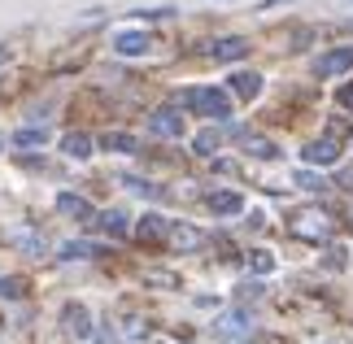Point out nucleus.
Masks as SVG:
<instances>
[{
  "mask_svg": "<svg viewBox=\"0 0 353 344\" xmlns=\"http://www.w3.org/2000/svg\"><path fill=\"white\" fill-rule=\"evenodd\" d=\"M183 101H188V109H196V114H205V118H214V122L232 118V96L219 92V88H192Z\"/></svg>",
  "mask_w": 353,
  "mask_h": 344,
  "instance_id": "obj_1",
  "label": "nucleus"
},
{
  "mask_svg": "<svg viewBox=\"0 0 353 344\" xmlns=\"http://www.w3.org/2000/svg\"><path fill=\"white\" fill-rule=\"evenodd\" d=\"M292 236L319 244V240L332 236V218H327V214H314V210H310V214H296V218H292Z\"/></svg>",
  "mask_w": 353,
  "mask_h": 344,
  "instance_id": "obj_2",
  "label": "nucleus"
},
{
  "mask_svg": "<svg viewBox=\"0 0 353 344\" xmlns=\"http://www.w3.org/2000/svg\"><path fill=\"white\" fill-rule=\"evenodd\" d=\"M61 323H65V332H70L74 340H92V336H97V323H92L88 305H79V301H70V305L61 310Z\"/></svg>",
  "mask_w": 353,
  "mask_h": 344,
  "instance_id": "obj_3",
  "label": "nucleus"
},
{
  "mask_svg": "<svg viewBox=\"0 0 353 344\" xmlns=\"http://www.w3.org/2000/svg\"><path fill=\"white\" fill-rule=\"evenodd\" d=\"M353 70V44L349 48H332V52H323V57L314 61V74L319 79H336V74H345Z\"/></svg>",
  "mask_w": 353,
  "mask_h": 344,
  "instance_id": "obj_4",
  "label": "nucleus"
},
{
  "mask_svg": "<svg viewBox=\"0 0 353 344\" xmlns=\"http://www.w3.org/2000/svg\"><path fill=\"white\" fill-rule=\"evenodd\" d=\"M148 131L161 135V140H179L183 135V114L179 109H157V114L148 118Z\"/></svg>",
  "mask_w": 353,
  "mask_h": 344,
  "instance_id": "obj_5",
  "label": "nucleus"
},
{
  "mask_svg": "<svg viewBox=\"0 0 353 344\" xmlns=\"http://www.w3.org/2000/svg\"><path fill=\"white\" fill-rule=\"evenodd\" d=\"M205 52L214 61H240V57H249V44H244L240 35H223V39H214Z\"/></svg>",
  "mask_w": 353,
  "mask_h": 344,
  "instance_id": "obj_6",
  "label": "nucleus"
},
{
  "mask_svg": "<svg viewBox=\"0 0 353 344\" xmlns=\"http://www.w3.org/2000/svg\"><path fill=\"white\" fill-rule=\"evenodd\" d=\"M301 157L310 161V166H336V161H341V144L336 140H314V144L301 148Z\"/></svg>",
  "mask_w": 353,
  "mask_h": 344,
  "instance_id": "obj_7",
  "label": "nucleus"
},
{
  "mask_svg": "<svg viewBox=\"0 0 353 344\" xmlns=\"http://www.w3.org/2000/svg\"><path fill=\"white\" fill-rule=\"evenodd\" d=\"M148 44H153V39H148L144 31H118L114 35V52H118V57H144Z\"/></svg>",
  "mask_w": 353,
  "mask_h": 344,
  "instance_id": "obj_8",
  "label": "nucleus"
},
{
  "mask_svg": "<svg viewBox=\"0 0 353 344\" xmlns=\"http://www.w3.org/2000/svg\"><path fill=\"white\" fill-rule=\"evenodd\" d=\"M166 240H170V244H174V249H179V253H196L201 244H205V236H201L196 227H188V223H170Z\"/></svg>",
  "mask_w": 353,
  "mask_h": 344,
  "instance_id": "obj_9",
  "label": "nucleus"
},
{
  "mask_svg": "<svg viewBox=\"0 0 353 344\" xmlns=\"http://www.w3.org/2000/svg\"><path fill=\"white\" fill-rule=\"evenodd\" d=\"M166 231H170V223H166V218H157V214H144L140 223H135V240H144V244H161V240H166Z\"/></svg>",
  "mask_w": 353,
  "mask_h": 344,
  "instance_id": "obj_10",
  "label": "nucleus"
},
{
  "mask_svg": "<svg viewBox=\"0 0 353 344\" xmlns=\"http://www.w3.org/2000/svg\"><path fill=\"white\" fill-rule=\"evenodd\" d=\"M57 214L61 218H79V223H92V218H97L92 205L83 196H74V192H61V196H57Z\"/></svg>",
  "mask_w": 353,
  "mask_h": 344,
  "instance_id": "obj_11",
  "label": "nucleus"
},
{
  "mask_svg": "<svg viewBox=\"0 0 353 344\" xmlns=\"http://www.w3.org/2000/svg\"><path fill=\"white\" fill-rule=\"evenodd\" d=\"M61 153H65V157H79V161H83V157H92V153H97V140H92L88 131H70V135H61Z\"/></svg>",
  "mask_w": 353,
  "mask_h": 344,
  "instance_id": "obj_12",
  "label": "nucleus"
},
{
  "mask_svg": "<svg viewBox=\"0 0 353 344\" xmlns=\"http://www.w3.org/2000/svg\"><path fill=\"white\" fill-rule=\"evenodd\" d=\"M232 92L240 101H257V96H262V74L257 70H236L232 74Z\"/></svg>",
  "mask_w": 353,
  "mask_h": 344,
  "instance_id": "obj_13",
  "label": "nucleus"
},
{
  "mask_svg": "<svg viewBox=\"0 0 353 344\" xmlns=\"http://www.w3.org/2000/svg\"><path fill=\"white\" fill-rule=\"evenodd\" d=\"M205 205H210V210L219 214V218H232V214L244 210V196H240V192H210Z\"/></svg>",
  "mask_w": 353,
  "mask_h": 344,
  "instance_id": "obj_14",
  "label": "nucleus"
},
{
  "mask_svg": "<svg viewBox=\"0 0 353 344\" xmlns=\"http://www.w3.org/2000/svg\"><path fill=\"white\" fill-rule=\"evenodd\" d=\"M92 223H97L105 236H114V240H122V236L131 231V223H127V214H122V210H105V214L92 218Z\"/></svg>",
  "mask_w": 353,
  "mask_h": 344,
  "instance_id": "obj_15",
  "label": "nucleus"
},
{
  "mask_svg": "<svg viewBox=\"0 0 353 344\" xmlns=\"http://www.w3.org/2000/svg\"><path fill=\"white\" fill-rule=\"evenodd\" d=\"M97 144L105 148V153H135V148H140V144H135V135H131V131H105Z\"/></svg>",
  "mask_w": 353,
  "mask_h": 344,
  "instance_id": "obj_16",
  "label": "nucleus"
},
{
  "mask_svg": "<svg viewBox=\"0 0 353 344\" xmlns=\"http://www.w3.org/2000/svg\"><path fill=\"white\" fill-rule=\"evenodd\" d=\"M219 332L223 336H236V340L240 336H253V318H249V314H240V310L236 314H223V318H219Z\"/></svg>",
  "mask_w": 353,
  "mask_h": 344,
  "instance_id": "obj_17",
  "label": "nucleus"
},
{
  "mask_svg": "<svg viewBox=\"0 0 353 344\" xmlns=\"http://www.w3.org/2000/svg\"><path fill=\"white\" fill-rule=\"evenodd\" d=\"M61 257H65V261H88V257H101V244H88V240H65V244H61Z\"/></svg>",
  "mask_w": 353,
  "mask_h": 344,
  "instance_id": "obj_18",
  "label": "nucleus"
},
{
  "mask_svg": "<svg viewBox=\"0 0 353 344\" xmlns=\"http://www.w3.org/2000/svg\"><path fill=\"white\" fill-rule=\"evenodd\" d=\"M219 144H223V131L205 127V131H201L196 140H192V153H196V157H214V153H219Z\"/></svg>",
  "mask_w": 353,
  "mask_h": 344,
  "instance_id": "obj_19",
  "label": "nucleus"
},
{
  "mask_svg": "<svg viewBox=\"0 0 353 344\" xmlns=\"http://www.w3.org/2000/svg\"><path fill=\"white\" fill-rule=\"evenodd\" d=\"M13 244H18V249H26L31 257H44V253H48V244H44V236H39V231H13Z\"/></svg>",
  "mask_w": 353,
  "mask_h": 344,
  "instance_id": "obj_20",
  "label": "nucleus"
},
{
  "mask_svg": "<svg viewBox=\"0 0 353 344\" xmlns=\"http://www.w3.org/2000/svg\"><path fill=\"white\" fill-rule=\"evenodd\" d=\"M244 153H249V157H262V161H275L279 148L270 144V140H262V135H244Z\"/></svg>",
  "mask_w": 353,
  "mask_h": 344,
  "instance_id": "obj_21",
  "label": "nucleus"
},
{
  "mask_svg": "<svg viewBox=\"0 0 353 344\" xmlns=\"http://www.w3.org/2000/svg\"><path fill=\"white\" fill-rule=\"evenodd\" d=\"M44 140H48V131H44V127H22L18 135H13V144H18V148H39Z\"/></svg>",
  "mask_w": 353,
  "mask_h": 344,
  "instance_id": "obj_22",
  "label": "nucleus"
},
{
  "mask_svg": "<svg viewBox=\"0 0 353 344\" xmlns=\"http://www.w3.org/2000/svg\"><path fill=\"white\" fill-rule=\"evenodd\" d=\"M292 183H296V188H305V192H323V188H327V179L314 174V170H296Z\"/></svg>",
  "mask_w": 353,
  "mask_h": 344,
  "instance_id": "obj_23",
  "label": "nucleus"
},
{
  "mask_svg": "<svg viewBox=\"0 0 353 344\" xmlns=\"http://www.w3.org/2000/svg\"><path fill=\"white\" fill-rule=\"evenodd\" d=\"M249 266H253V274H270V270H275V257H270L266 249H253L249 253Z\"/></svg>",
  "mask_w": 353,
  "mask_h": 344,
  "instance_id": "obj_24",
  "label": "nucleus"
},
{
  "mask_svg": "<svg viewBox=\"0 0 353 344\" xmlns=\"http://www.w3.org/2000/svg\"><path fill=\"white\" fill-rule=\"evenodd\" d=\"M22 292H26L22 279H13V274H0V296H5V301H18Z\"/></svg>",
  "mask_w": 353,
  "mask_h": 344,
  "instance_id": "obj_25",
  "label": "nucleus"
},
{
  "mask_svg": "<svg viewBox=\"0 0 353 344\" xmlns=\"http://www.w3.org/2000/svg\"><path fill=\"white\" fill-rule=\"evenodd\" d=\"M131 192H140V196H161V188H153V183H144V179H122Z\"/></svg>",
  "mask_w": 353,
  "mask_h": 344,
  "instance_id": "obj_26",
  "label": "nucleus"
},
{
  "mask_svg": "<svg viewBox=\"0 0 353 344\" xmlns=\"http://www.w3.org/2000/svg\"><path fill=\"white\" fill-rule=\"evenodd\" d=\"M336 101H341V109H353V83H345L341 92H336Z\"/></svg>",
  "mask_w": 353,
  "mask_h": 344,
  "instance_id": "obj_27",
  "label": "nucleus"
},
{
  "mask_svg": "<svg viewBox=\"0 0 353 344\" xmlns=\"http://www.w3.org/2000/svg\"><path fill=\"white\" fill-rule=\"evenodd\" d=\"M97 344H110V336H97Z\"/></svg>",
  "mask_w": 353,
  "mask_h": 344,
  "instance_id": "obj_28",
  "label": "nucleus"
},
{
  "mask_svg": "<svg viewBox=\"0 0 353 344\" xmlns=\"http://www.w3.org/2000/svg\"><path fill=\"white\" fill-rule=\"evenodd\" d=\"M349 144H353V135H349Z\"/></svg>",
  "mask_w": 353,
  "mask_h": 344,
  "instance_id": "obj_29",
  "label": "nucleus"
}]
</instances>
